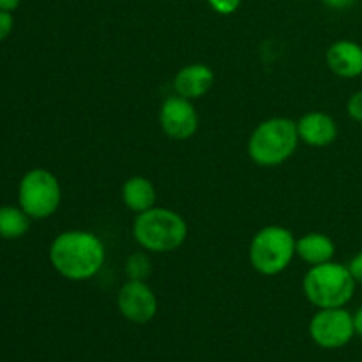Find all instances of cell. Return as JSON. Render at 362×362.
Returning a JSON list of instances; mask_svg holds the SVG:
<instances>
[{
	"mask_svg": "<svg viewBox=\"0 0 362 362\" xmlns=\"http://www.w3.org/2000/svg\"><path fill=\"white\" fill-rule=\"evenodd\" d=\"M163 131L173 140H187L198 129V113L189 99L173 95L168 98L159 112Z\"/></svg>",
	"mask_w": 362,
	"mask_h": 362,
	"instance_id": "cell-9",
	"label": "cell"
},
{
	"mask_svg": "<svg viewBox=\"0 0 362 362\" xmlns=\"http://www.w3.org/2000/svg\"><path fill=\"white\" fill-rule=\"evenodd\" d=\"M329 69L341 78H357L362 74V46L341 39L329 46L325 53Z\"/></svg>",
	"mask_w": 362,
	"mask_h": 362,
	"instance_id": "cell-11",
	"label": "cell"
},
{
	"mask_svg": "<svg viewBox=\"0 0 362 362\" xmlns=\"http://www.w3.org/2000/svg\"><path fill=\"white\" fill-rule=\"evenodd\" d=\"M310 334L318 346L327 350L349 345L356 334V322L345 308H324L310 322Z\"/></svg>",
	"mask_w": 362,
	"mask_h": 362,
	"instance_id": "cell-7",
	"label": "cell"
},
{
	"mask_svg": "<svg viewBox=\"0 0 362 362\" xmlns=\"http://www.w3.org/2000/svg\"><path fill=\"white\" fill-rule=\"evenodd\" d=\"M207 2L218 14H233L240 6V0H207Z\"/></svg>",
	"mask_w": 362,
	"mask_h": 362,
	"instance_id": "cell-18",
	"label": "cell"
},
{
	"mask_svg": "<svg viewBox=\"0 0 362 362\" xmlns=\"http://www.w3.org/2000/svg\"><path fill=\"white\" fill-rule=\"evenodd\" d=\"M297 124L286 117H274L258 124L247 141V154L260 166H278L296 152L299 145Z\"/></svg>",
	"mask_w": 362,
	"mask_h": 362,
	"instance_id": "cell-3",
	"label": "cell"
},
{
	"mask_svg": "<svg viewBox=\"0 0 362 362\" xmlns=\"http://www.w3.org/2000/svg\"><path fill=\"white\" fill-rule=\"evenodd\" d=\"M124 271H126L129 279H134V281H145L152 272L151 260H148L147 255L138 251V253H133L127 258Z\"/></svg>",
	"mask_w": 362,
	"mask_h": 362,
	"instance_id": "cell-16",
	"label": "cell"
},
{
	"mask_svg": "<svg viewBox=\"0 0 362 362\" xmlns=\"http://www.w3.org/2000/svg\"><path fill=\"white\" fill-rule=\"evenodd\" d=\"M325 6L331 7V9L336 11H343V9H349L356 4V0H324Z\"/></svg>",
	"mask_w": 362,
	"mask_h": 362,
	"instance_id": "cell-21",
	"label": "cell"
},
{
	"mask_svg": "<svg viewBox=\"0 0 362 362\" xmlns=\"http://www.w3.org/2000/svg\"><path fill=\"white\" fill-rule=\"evenodd\" d=\"M21 0H0V9L4 11H14L20 6Z\"/></svg>",
	"mask_w": 362,
	"mask_h": 362,
	"instance_id": "cell-22",
	"label": "cell"
},
{
	"mask_svg": "<svg viewBox=\"0 0 362 362\" xmlns=\"http://www.w3.org/2000/svg\"><path fill=\"white\" fill-rule=\"evenodd\" d=\"M346 112L356 122L362 124V90L350 95L349 103H346Z\"/></svg>",
	"mask_w": 362,
	"mask_h": 362,
	"instance_id": "cell-17",
	"label": "cell"
},
{
	"mask_svg": "<svg viewBox=\"0 0 362 362\" xmlns=\"http://www.w3.org/2000/svg\"><path fill=\"white\" fill-rule=\"evenodd\" d=\"M356 279L350 274L349 265L327 262L313 265L306 272L303 290L306 299L317 308H345L356 293Z\"/></svg>",
	"mask_w": 362,
	"mask_h": 362,
	"instance_id": "cell-2",
	"label": "cell"
},
{
	"mask_svg": "<svg viewBox=\"0 0 362 362\" xmlns=\"http://www.w3.org/2000/svg\"><path fill=\"white\" fill-rule=\"evenodd\" d=\"M349 271H350V274L354 276V279H356L357 285H362V251L361 253H357L356 257L350 260Z\"/></svg>",
	"mask_w": 362,
	"mask_h": 362,
	"instance_id": "cell-20",
	"label": "cell"
},
{
	"mask_svg": "<svg viewBox=\"0 0 362 362\" xmlns=\"http://www.w3.org/2000/svg\"><path fill=\"white\" fill-rule=\"evenodd\" d=\"M14 27V18L11 14V11H4L0 9V41L7 37L11 34Z\"/></svg>",
	"mask_w": 362,
	"mask_h": 362,
	"instance_id": "cell-19",
	"label": "cell"
},
{
	"mask_svg": "<svg viewBox=\"0 0 362 362\" xmlns=\"http://www.w3.org/2000/svg\"><path fill=\"white\" fill-rule=\"evenodd\" d=\"M122 200L133 212L148 211L156 204V187L145 177H131L122 186Z\"/></svg>",
	"mask_w": 362,
	"mask_h": 362,
	"instance_id": "cell-14",
	"label": "cell"
},
{
	"mask_svg": "<svg viewBox=\"0 0 362 362\" xmlns=\"http://www.w3.org/2000/svg\"><path fill=\"white\" fill-rule=\"evenodd\" d=\"M53 269L71 281H85L105 264V246L98 235L83 230H71L57 237L49 247Z\"/></svg>",
	"mask_w": 362,
	"mask_h": 362,
	"instance_id": "cell-1",
	"label": "cell"
},
{
	"mask_svg": "<svg viewBox=\"0 0 362 362\" xmlns=\"http://www.w3.org/2000/svg\"><path fill=\"white\" fill-rule=\"evenodd\" d=\"M296 253L310 265L327 264L336 253V246L325 233H306L296 244Z\"/></svg>",
	"mask_w": 362,
	"mask_h": 362,
	"instance_id": "cell-13",
	"label": "cell"
},
{
	"mask_svg": "<svg viewBox=\"0 0 362 362\" xmlns=\"http://www.w3.org/2000/svg\"><path fill=\"white\" fill-rule=\"evenodd\" d=\"M133 235L144 250L168 253L182 246L187 237V225L182 216L177 212L170 209L152 207L136 216Z\"/></svg>",
	"mask_w": 362,
	"mask_h": 362,
	"instance_id": "cell-4",
	"label": "cell"
},
{
	"mask_svg": "<svg viewBox=\"0 0 362 362\" xmlns=\"http://www.w3.org/2000/svg\"><path fill=\"white\" fill-rule=\"evenodd\" d=\"M299 138L311 147H327L338 136V124L324 112H310L297 122Z\"/></svg>",
	"mask_w": 362,
	"mask_h": 362,
	"instance_id": "cell-10",
	"label": "cell"
},
{
	"mask_svg": "<svg viewBox=\"0 0 362 362\" xmlns=\"http://www.w3.org/2000/svg\"><path fill=\"white\" fill-rule=\"evenodd\" d=\"M117 304L120 313L133 324H147L158 313V297L145 281L129 279L124 283Z\"/></svg>",
	"mask_w": 362,
	"mask_h": 362,
	"instance_id": "cell-8",
	"label": "cell"
},
{
	"mask_svg": "<svg viewBox=\"0 0 362 362\" xmlns=\"http://www.w3.org/2000/svg\"><path fill=\"white\" fill-rule=\"evenodd\" d=\"M212 83H214V73L211 67L205 64H189L175 74L173 88L180 98L200 99L211 90Z\"/></svg>",
	"mask_w": 362,
	"mask_h": 362,
	"instance_id": "cell-12",
	"label": "cell"
},
{
	"mask_svg": "<svg viewBox=\"0 0 362 362\" xmlns=\"http://www.w3.org/2000/svg\"><path fill=\"white\" fill-rule=\"evenodd\" d=\"M30 226V216L21 207L4 205L0 207V237L6 240H14L23 237Z\"/></svg>",
	"mask_w": 362,
	"mask_h": 362,
	"instance_id": "cell-15",
	"label": "cell"
},
{
	"mask_svg": "<svg viewBox=\"0 0 362 362\" xmlns=\"http://www.w3.org/2000/svg\"><path fill=\"white\" fill-rule=\"evenodd\" d=\"M62 191L57 177L42 168L27 172L18 187L20 207L34 219H45L55 214L60 205Z\"/></svg>",
	"mask_w": 362,
	"mask_h": 362,
	"instance_id": "cell-6",
	"label": "cell"
},
{
	"mask_svg": "<svg viewBox=\"0 0 362 362\" xmlns=\"http://www.w3.org/2000/svg\"><path fill=\"white\" fill-rule=\"evenodd\" d=\"M354 322H356V334L362 338V308H359V311L354 315Z\"/></svg>",
	"mask_w": 362,
	"mask_h": 362,
	"instance_id": "cell-23",
	"label": "cell"
},
{
	"mask_svg": "<svg viewBox=\"0 0 362 362\" xmlns=\"http://www.w3.org/2000/svg\"><path fill=\"white\" fill-rule=\"evenodd\" d=\"M296 237L283 226H265L253 237L250 262L257 272L276 276L285 271L296 255Z\"/></svg>",
	"mask_w": 362,
	"mask_h": 362,
	"instance_id": "cell-5",
	"label": "cell"
}]
</instances>
